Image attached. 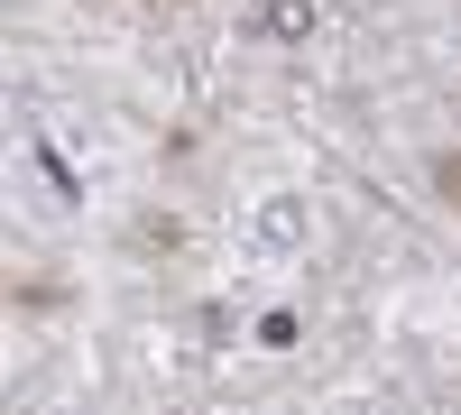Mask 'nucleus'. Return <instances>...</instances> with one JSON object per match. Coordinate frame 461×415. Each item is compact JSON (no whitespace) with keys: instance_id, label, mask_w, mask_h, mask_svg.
<instances>
[{"instance_id":"1","label":"nucleus","mask_w":461,"mask_h":415,"mask_svg":"<svg viewBox=\"0 0 461 415\" xmlns=\"http://www.w3.org/2000/svg\"><path fill=\"white\" fill-rule=\"evenodd\" d=\"M267 28H277V37H304V28H314V10H304V0H277V10H267Z\"/></svg>"},{"instance_id":"2","label":"nucleus","mask_w":461,"mask_h":415,"mask_svg":"<svg viewBox=\"0 0 461 415\" xmlns=\"http://www.w3.org/2000/svg\"><path fill=\"white\" fill-rule=\"evenodd\" d=\"M434 185H443V194L461 203V158H443V167H434Z\"/></svg>"}]
</instances>
